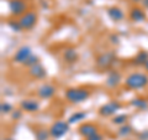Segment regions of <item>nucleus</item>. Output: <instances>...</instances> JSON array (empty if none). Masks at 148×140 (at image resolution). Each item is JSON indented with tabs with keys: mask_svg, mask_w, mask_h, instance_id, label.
Returning a JSON list of instances; mask_svg holds the SVG:
<instances>
[{
	"mask_svg": "<svg viewBox=\"0 0 148 140\" xmlns=\"http://www.w3.org/2000/svg\"><path fill=\"white\" fill-rule=\"evenodd\" d=\"M141 3L143 4V6H145L146 9H148V0H142Z\"/></svg>",
	"mask_w": 148,
	"mask_h": 140,
	"instance_id": "29",
	"label": "nucleus"
},
{
	"mask_svg": "<svg viewBox=\"0 0 148 140\" xmlns=\"http://www.w3.org/2000/svg\"><path fill=\"white\" fill-rule=\"evenodd\" d=\"M49 135H51V133L48 132V130L40 129V130H37V132H36L35 137H36V140H48Z\"/></svg>",
	"mask_w": 148,
	"mask_h": 140,
	"instance_id": "20",
	"label": "nucleus"
},
{
	"mask_svg": "<svg viewBox=\"0 0 148 140\" xmlns=\"http://www.w3.org/2000/svg\"><path fill=\"white\" fill-rule=\"evenodd\" d=\"M147 60H148V52L147 51H140L136 56H135V58H133V63L135 64H145L147 62Z\"/></svg>",
	"mask_w": 148,
	"mask_h": 140,
	"instance_id": "17",
	"label": "nucleus"
},
{
	"mask_svg": "<svg viewBox=\"0 0 148 140\" xmlns=\"http://www.w3.org/2000/svg\"><path fill=\"white\" fill-rule=\"evenodd\" d=\"M143 66H145V68H146V71L148 72V60H147V62H146L145 64H143Z\"/></svg>",
	"mask_w": 148,
	"mask_h": 140,
	"instance_id": "30",
	"label": "nucleus"
},
{
	"mask_svg": "<svg viewBox=\"0 0 148 140\" xmlns=\"http://www.w3.org/2000/svg\"><path fill=\"white\" fill-rule=\"evenodd\" d=\"M21 115H22V113H21V110H20V109H16V110H14V112H12V114H11L12 119H15V120L20 119V118H21Z\"/></svg>",
	"mask_w": 148,
	"mask_h": 140,
	"instance_id": "26",
	"label": "nucleus"
},
{
	"mask_svg": "<svg viewBox=\"0 0 148 140\" xmlns=\"http://www.w3.org/2000/svg\"><path fill=\"white\" fill-rule=\"evenodd\" d=\"M36 63H38V57L37 56H35V55H31L30 56V58L27 60V61L24 63L26 67H32V66H35Z\"/></svg>",
	"mask_w": 148,
	"mask_h": 140,
	"instance_id": "24",
	"label": "nucleus"
},
{
	"mask_svg": "<svg viewBox=\"0 0 148 140\" xmlns=\"http://www.w3.org/2000/svg\"><path fill=\"white\" fill-rule=\"evenodd\" d=\"M141 140H148V130H143V133L140 134Z\"/></svg>",
	"mask_w": 148,
	"mask_h": 140,
	"instance_id": "27",
	"label": "nucleus"
},
{
	"mask_svg": "<svg viewBox=\"0 0 148 140\" xmlns=\"http://www.w3.org/2000/svg\"><path fill=\"white\" fill-rule=\"evenodd\" d=\"M131 105L135 107L137 109H147L148 108V102L143 98H135V99L131 100Z\"/></svg>",
	"mask_w": 148,
	"mask_h": 140,
	"instance_id": "18",
	"label": "nucleus"
},
{
	"mask_svg": "<svg viewBox=\"0 0 148 140\" xmlns=\"http://www.w3.org/2000/svg\"><path fill=\"white\" fill-rule=\"evenodd\" d=\"M130 17L136 22H141V21L146 20V14L140 8H133L131 10V12H130Z\"/></svg>",
	"mask_w": 148,
	"mask_h": 140,
	"instance_id": "15",
	"label": "nucleus"
},
{
	"mask_svg": "<svg viewBox=\"0 0 148 140\" xmlns=\"http://www.w3.org/2000/svg\"><path fill=\"white\" fill-rule=\"evenodd\" d=\"M31 55H32V52H31V49L29 46H22V47H20L17 50V52L15 53V56H14V62L25 63L27 60L30 58Z\"/></svg>",
	"mask_w": 148,
	"mask_h": 140,
	"instance_id": "7",
	"label": "nucleus"
},
{
	"mask_svg": "<svg viewBox=\"0 0 148 140\" xmlns=\"http://www.w3.org/2000/svg\"><path fill=\"white\" fill-rule=\"evenodd\" d=\"M108 15H109V17H110L112 21H121L122 19L125 17L123 11H122L120 8H117V6L110 8L109 10H108Z\"/></svg>",
	"mask_w": 148,
	"mask_h": 140,
	"instance_id": "14",
	"label": "nucleus"
},
{
	"mask_svg": "<svg viewBox=\"0 0 148 140\" xmlns=\"http://www.w3.org/2000/svg\"><path fill=\"white\" fill-rule=\"evenodd\" d=\"M131 132H132V128L130 127V125H122L121 128L119 129V135L120 137H127L128 134H131Z\"/></svg>",
	"mask_w": 148,
	"mask_h": 140,
	"instance_id": "23",
	"label": "nucleus"
},
{
	"mask_svg": "<svg viewBox=\"0 0 148 140\" xmlns=\"http://www.w3.org/2000/svg\"><path fill=\"white\" fill-rule=\"evenodd\" d=\"M88 140H103V137L98 133V134L92 135V137H90V138H88Z\"/></svg>",
	"mask_w": 148,
	"mask_h": 140,
	"instance_id": "28",
	"label": "nucleus"
},
{
	"mask_svg": "<svg viewBox=\"0 0 148 140\" xmlns=\"http://www.w3.org/2000/svg\"><path fill=\"white\" fill-rule=\"evenodd\" d=\"M126 120H127V115L126 114H120V115L114 116L112 123L114 124H117V125H123L125 123H126Z\"/></svg>",
	"mask_w": 148,
	"mask_h": 140,
	"instance_id": "22",
	"label": "nucleus"
},
{
	"mask_svg": "<svg viewBox=\"0 0 148 140\" xmlns=\"http://www.w3.org/2000/svg\"><path fill=\"white\" fill-rule=\"evenodd\" d=\"M106 86L110 88H116L120 83H121V74H120L117 71H112L109 73V76L106 77Z\"/></svg>",
	"mask_w": 148,
	"mask_h": 140,
	"instance_id": "11",
	"label": "nucleus"
},
{
	"mask_svg": "<svg viewBox=\"0 0 148 140\" xmlns=\"http://www.w3.org/2000/svg\"><path fill=\"white\" fill-rule=\"evenodd\" d=\"M114 60H115V55L112 52H105V53H101L100 56H98L96 64H98L100 68H108L112 64Z\"/></svg>",
	"mask_w": 148,
	"mask_h": 140,
	"instance_id": "8",
	"label": "nucleus"
},
{
	"mask_svg": "<svg viewBox=\"0 0 148 140\" xmlns=\"http://www.w3.org/2000/svg\"><path fill=\"white\" fill-rule=\"evenodd\" d=\"M120 108H121V104H120L117 100H111V102H109V103H106V104L100 107L99 114L103 115V116H110V115L116 113Z\"/></svg>",
	"mask_w": 148,
	"mask_h": 140,
	"instance_id": "6",
	"label": "nucleus"
},
{
	"mask_svg": "<svg viewBox=\"0 0 148 140\" xmlns=\"http://www.w3.org/2000/svg\"><path fill=\"white\" fill-rule=\"evenodd\" d=\"M20 107L22 110L29 112V113H34V112H37L40 109V104L35 99H24L20 103Z\"/></svg>",
	"mask_w": 148,
	"mask_h": 140,
	"instance_id": "10",
	"label": "nucleus"
},
{
	"mask_svg": "<svg viewBox=\"0 0 148 140\" xmlns=\"http://www.w3.org/2000/svg\"><path fill=\"white\" fill-rule=\"evenodd\" d=\"M0 109H1L3 114H8V113H10V112L12 110V107H11V104L4 102V103H1V105H0Z\"/></svg>",
	"mask_w": 148,
	"mask_h": 140,
	"instance_id": "25",
	"label": "nucleus"
},
{
	"mask_svg": "<svg viewBox=\"0 0 148 140\" xmlns=\"http://www.w3.org/2000/svg\"><path fill=\"white\" fill-rule=\"evenodd\" d=\"M79 133H80V135H83V137H85L88 139V138L92 137V135L98 134V129H96L95 125H92L90 123H85L79 127Z\"/></svg>",
	"mask_w": 148,
	"mask_h": 140,
	"instance_id": "12",
	"label": "nucleus"
},
{
	"mask_svg": "<svg viewBox=\"0 0 148 140\" xmlns=\"http://www.w3.org/2000/svg\"><path fill=\"white\" fill-rule=\"evenodd\" d=\"M63 57H64V60H66L67 62L72 63V62H75L77 61L78 53H77V51L74 50V49H67L66 51H64V53H63Z\"/></svg>",
	"mask_w": 148,
	"mask_h": 140,
	"instance_id": "16",
	"label": "nucleus"
},
{
	"mask_svg": "<svg viewBox=\"0 0 148 140\" xmlns=\"http://www.w3.org/2000/svg\"><path fill=\"white\" fill-rule=\"evenodd\" d=\"M37 93H38L40 98H42V99H48V98H52L54 96L56 87L52 85H42L38 88Z\"/></svg>",
	"mask_w": 148,
	"mask_h": 140,
	"instance_id": "9",
	"label": "nucleus"
},
{
	"mask_svg": "<svg viewBox=\"0 0 148 140\" xmlns=\"http://www.w3.org/2000/svg\"><path fill=\"white\" fill-rule=\"evenodd\" d=\"M90 97V92L85 88H69L66 91V98L71 103H82Z\"/></svg>",
	"mask_w": 148,
	"mask_h": 140,
	"instance_id": "2",
	"label": "nucleus"
},
{
	"mask_svg": "<svg viewBox=\"0 0 148 140\" xmlns=\"http://www.w3.org/2000/svg\"><path fill=\"white\" fill-rule=\"evenodd\" d=\"M30 74H31L32 77L41 79V78H45V77H46V74H47V72H46L45 67H43L42 64H41V63L38 62V63H36L35 66L30 67Z\"/></svg>",
	"mask_w": 148,
	"mask_h": 140,
	"instance_id": "13",
	"label": "nucleus"
},
{
	"mask_svg": "<svg viewBox=\"0 0 148 140\" xmlns=\"http://www.w3.org/2000/svg\"><path fill=\"white\" fill-rule=\"evenodd\" d=\"M8 26L10 27L12 31L15 32H20L22 30V26L20 24V21H15V20H9L8 21Z\"/></svg>",
	"mask_w": 148,
	"mask_h": 140,
	"instance_id": "21",
	"label": "nucleus"
},
{
	"mask_svg": "<svg viewBox=\"0 0 148 140\" xmlns=\"http://www.w3.org/2000/svg\"><path fill=\"white\" fill-rule=\"evenodd\" d=\"M148 85V77L143 73H131L125 79V86L130 89H138Z\"/></svg>",
	"mask_w": 148,
	"mask_h": 140,
	"instance_id": "1",
	"label": "nucleus"
},
{
	"mask_svg": "<svg viewBox=\"0 0 148 140\" xmlns=\"http://www.w3.org/2000/svg\"><path fill=\"white\" fill-rule=\"evenodd\" d=\"M18 21H20V24L22 26V30H30L36 25L37 15L35 11H29V12L24 14Z\"/></svg>",
	"mask_w": 148,
	"mask_h": 140,
	"instance_id": "4",
	"label": "nucleus"
},
{
	"mask_svg": "<svg viewBox=\"0 0 148 140\" xmlns=\"http://www.w3.org/2000/svg\"><path fill=\"white\" fill-rule=\"evenodd\" d=\"M86 116V114L84 113V112H78V113H74L72 114L71 116H69V119H68V123L69 124H72V123H77V122H79V120H83Z\"/></svg>",
	"mask_w": 148,
	"mask_h": 140,
	"instance_id": "19",
	"label": "nucleus"
},
{
	"mask_svg": "<svg viewBox=\"0 0 148 140\" xmlns=\"http://www.w3.org/2000/svg\"><path fill=\"white\" fill-rule=\"evenodd\" d=\"M3 140H14V139H10V138H6V139H3Z\"/></svg>",
	"mask_w": 148,
	"mask_h": 140,
	"instance_id": "31",
	"label": "nucleus"
},
{
	"mask_svg": "<svg viewBox=\"0 0 148 140\" xmlns=\"http://www.w3.org/2000/svg\"><path fill=\"white\" fill-rule=\"evenodd\" d=\"M69 130V123L68 122H56L49 129L51 137L54 139H59L63 135H66Z\"/></svg>",
	"mask_w": 148,
	"mask_h": 140,
	"instance_id": "3",
	"label": "nucleus"
},
{
	"mask_svg": "<svg viewBox=\"0 0 148 140\" xmlns=\"http://www.w3.org/2000/svg\"><path fill=\"white\" fill-rule=\"evenodd\" d=\"M26 9H27V5L25 3V0H10L9 1V10L12 15H24L26 14Z\"/></svg>",
	"mask_w": 148,
	"mask_h": 140,
	"instance_id": "5",
	"label": "nucleus"
}]
</instances>
